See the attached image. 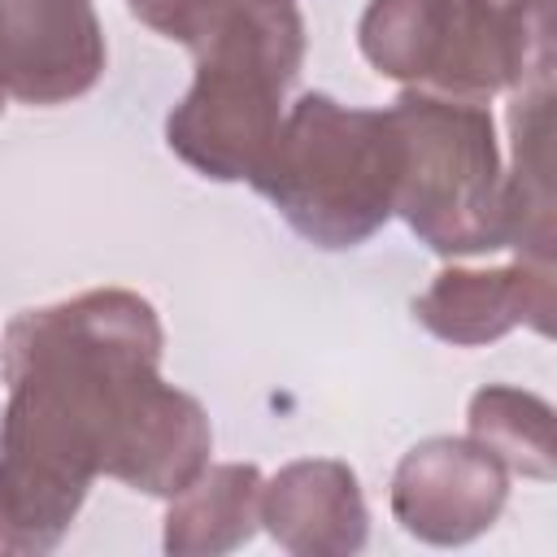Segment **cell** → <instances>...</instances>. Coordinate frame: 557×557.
<instances>
[{"instance_id":"obj_1","label":"cell","mask_w":557,"mask_h":557,"mask_svg":"<svg viewBox=\"0 0 557 557\" xmlns=\"http://www.w3.org/2000/svg\"><path fill=\"white\" fill-rule=\"evenodd\" d=\"M161 318L131 287H91L4 326L0 557L52 553L96 474L170 500L209 466V413L161 379Z\"/></svg>"},{"instance_id":"obj_7","label":"cell","mask_w":557,"mask_h":557,"mask_svg":"<svg viewBox=\"0 0 557 557\" xmlns=\"http://www.w3.org/2000/svg\"><path fill=\"white\" fill-rule=\"evenodd\" d=\"M91 0H0V91L22 104H70L104 74Z\"/></svg>"},{"instance_id":"obj_2","label":"cell","mask_w":557,"mask_h":557,"mask_svg":"<svg viewBox=\"0 0 557 557\" xmlns=\"http://www.w3.org/2000/svg\"><path fill=\"white\" fill-rule=\"evenodd\" d=\"M196 78L165 117V144L213 183H248L287 113L305 61L296 0H235L191 48Z\"/></svg>"},{"instance_id":"obj_5","label":"cell","mask_w":557,"mask_h":557,"mask_svg":"<svg viewBox=\"0 0 557 557\" xmlns=\"http://www.w3.org/2000/svg\"><path fill=\"white\" fill-rule=\"evenodd\" d=\"M400 135L396 213L435 257L505 248V165L483 100L405 87L387 109Z\"/></svg>"},{"instance_id":"obj_8","label":"cell","mask_w":557,"mask_h":557,"mask_svg":"<svg viewBox=\"0 0 557 557\" xmlns=\"http://www.w3.org/2000/svg\"><path fill=\"white\" fill-rule=\"evenodd\" d=\"M557 313V270L535 261H513L496 270H440L422 296H413V318L453 348H483L531 326L553 335Z\"/></svg>"},{"instance_id":"obj_10","label":"cell","mask_w":557,"mask_h":557,"mask_svg":"<svg viewBox=\"0 0 557 557\" xmlns=\"http://www.w3.org/2000/svg\"><path fill=\"white\" fill-rule=\"evenodd\" d=\"M513 165L505 174V248L518 261L553 265V78L513 91L509 104Z\"/></svg>"},{"instance_id":"obj_11","label":"cell","mask_w":557,"mask_h":557,"mask_svg":"<svg viewBox=\"0 0 557 557\" xmlns=\"http://www.w3.org/2000/svg\"><path fill=\"white\" fill-rule=\"evenodd\" d=\"M261 470L252 461L205 466L170 496L161 544L174 557H218L248 544L261 527Z\"/></svg>"},{"instance_id":"obj_12","label":"cell","mask_w":557,"mask_h":557,"mask_svg":"<svg viewBox=\"0 0 557 557\" xmlns=\"http://www.w3.org/2000/svg\"><path fill=\"white\" fill-rule=\"evenodd\" d=\"M470 440H479L509 474L548 483L557 474V444H553V405L535 392L487 383L470 396L466 409Z\"/></svg>"},{"instance_id":"obj_3","label":"cell","mask_w":557,"mask_h":557,"mask_svg":"<svg viewBox=\"0 0 557 557\" xmlns=\"http://www.w3.org/2000/svg\"><path fill=\"white\" fill-rule=\"evenodd\" d=\"M248 183L300 239L322 252H348L396 213V122L387 109H352L326 91H305L287 104L278 135Z\"/></svg>"},{"instance_id":"obj_9","label":"cell","mask_w":557,"mask_h":557,"mask_svg":"<svg viewBox=\"0 0 557 557\" xmlns=\"http://www.w3.org/2000/svg\"><path fill=\"white\" fill-rule=\"evenodd\" d=\"M261 527L296 557H348L370 540V509L348 461H287L261 483Z\"/></svg>"},{"instance_id":"obj_13","label":"cell","mask_w":557,"mask_h":557,"mask_svg":"<svg viewBox=\"0 0 557 557\" xmlns=\"http://www.w3.org/2000/svg\"><path fill=\"white\" fill-rule=\"evenodd\" d=\"M235 4V0H126L131 17H139L148 30L183 44V48H196L200 35L218 22V13Z\"/></svg>"},{"instance_id":"obj_14","label":"cell","mask_w":557,"mask_h":557,"mask_svg":"<svg viewBox=\"0 0 557 557\" xmlns=\"http://www.w3.org/2000/svg\"><path fill=\"white\" fill-rule=\"evenodd\" d=\"M0 113H4V91H0Z\"/></svg>"},{"instance_id":"obj_6","label":"cell","mask_w":557,"mask_h":557,"mask_svg":"<svg viewBox=\"0 0 557 557\" xmlns=\"http://www.w3.org/2000/svg\"><path fill=\"white\" fill-rule=\"evenodd\" d=\"M392 518L422 544L479 540L509 500V470L470 435L413 444L392 474Z\"/></svg>"},{"instance_id":"obj_4","label":"cell","mask_w":557,"mask_h":557,"mask_svg":"<svg viewBox=\"0 0 557 557\" xmlns=\"http://www.w3.org/2000/svg\"><path fill=\"white\" fill-rule=\"evenodd\" d=\"M357 44L383 78L461 100L548 83L557 65L553 0H370Z\"/></svg>"}]
</instances>
